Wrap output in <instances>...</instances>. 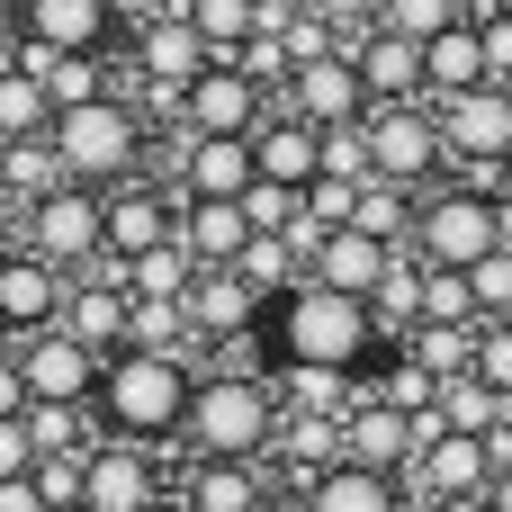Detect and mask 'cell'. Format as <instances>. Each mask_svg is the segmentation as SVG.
<instances>
[{
    "instance_id": "cell-1",
    "label": "cell",
    "mask_w": 512,
    "mask_h": 512,
    "mask_svg": "<svg viewBox=\"0 0 512 512\" xmlns=\"http://www.w3.org/2000/svg\"><path fill=\"white\" fill-rule=\"evenodd\" d=\"M378 315L324 279H297L270 315H261V369H342V378H369L378 360Z\"/></svg>"
},
{
    "instance_id": "cell-2",
    "label": "cell",
    "mask_w": 512,
    "mask_h": 512,
    "mask_svg": "<svg viewBox=\"0 0 512 512\" xmlns=\"http://www.w3.org/2000/svg\"><path fill=\"white\" fill-rule=\"evenodd\" d=\"M189 405H198V360H180V351H117L99 369L90 423H99V441L171 450V441H189Z\"/></svg>"
},
{
    "instance_id": "cell-3",
    "label": "cell",
    "mask_w": 512,
    "mask_h": 512,
    "mask_svg": "<svg viewBox=\"0 0 512 512\" xmlns=\"http://www.w3.org/2000/svg\"><path fill=\"white\" fill-rule=\"evenodd\" d=\"M54 162H63V180H81V189H126V180H144V162H153V108H144L135 90H108V99H90V108H63V117H54Z\"/></svg>"
},
{
    "instance_id": "cell-4",
    "label": "cell",
    "mask_w": 512,
    "mask_h": 512,
    "mask_svg": "<svg viewBox=\"0 0 512 512\" xmlns=\"http://www.w3.org/2000/svg\"><path fill=\"white\" fill-rule=\"evenodd\" d=\"M279 387H270V369L252 360V369H198V405H189V459H270L279 450Z\"/></svg>"
},
{
    "instance_id": "cell-5",
    "label": "cell",
    "mask_w": 512,
    "mask_h": 512,
    "mask_svg": "<svg viewBox=\"0 0 512 512\" xmlns=\"http://www.w3.org/2000/svg\"><path fill=\"white\" fill-rule=\"evenodd\" d=\"M18 252L54 261L63 279H90V270L108 261V189L63 180V189H45L36 207H18Z\"/></svg>"
},
{
    "instance_id": "cell-6",
    "label": "cell",
    "mask_w": 512,
    "mask_h": 512,
    "mask_svg": "<svg viewBox=\"0 0 512 512\" xmlns=\"http://www.w3.org/2000/svg\"><path fill=\"white\" fill-rule=\"evenodd\" d=\"M360 144H369V180H387V189H405V198H423V189L450 180L432 99H387V108H369V117H360Z\"/></svg>"
},
{
    "instance_id": "cell-7",
    "label": "cell",
    "mask_w": 512,
    "mask_h": 512,
    "mask_svg": "<svg viewBox=\"0 0 512 512\" xmlns=\"http://www.w3.org/2000/svg\"><path fill=\"white\" fill-rule=\"evenodd\" d=\"M405 252H414L423 270H477L486 252H504V234H495V198H486V189H468V180L423 189Z\"/></svg>"
},
{
    "instance_id": "cell-8",
    "label": "cell",
    "mask_w": 512,
    "mask_h": 512,
    "mask_svg": "<svg viewBox=\"0 0 512 512\" xmlns=\"http://www.w3.org/2000/svg\"><path fill=\"white\" fill-rule=\"evenodd\" d=\"M207 36L189 18H126V45H117V72H135L144 108H180V90L207 72Z\"/></svg>"
},
{
    "instance_id": "cell-9",
    "label": "cell",
    "mask_w": 512,
    "mask_h": 512,
    "mask_svg": "<svg viewBox=\"0 0 512 512\" xmlns=\"http://www.w3.org/2000/svg\"><path fill=\"white\" fill-rule=\"evenodd\" d=\"M432 117H441L450 171H512V90L504 81L459 90V99H432Z\"/></svg>"
},
{
    "instance_id": "cell-10",
    "label": "cell",
    "mask_w": 512,
    "mask_h": 512,
    "mask_svg": "<svg viewBox=\"0 0 512 512\" xmlns=\"http://www.w3.org/2000/svg\"><path fill=\"white\" fill-rule=\"evenodd\" d=\"M504 459H512V441H468V432H432V441H414L405 495H414V512H423V504H459V495H486Z\"/></svg>"
},
{
    "instance_id": "cell-11",
    "label": "cell",
    "mask_w": 512,
    "mask_h": 512,
    "mask_svg": "<svg viewBox=\"0 0 512 512\" xmlns=\"http://www.w3.org/2000/svg\"><path fill=\"white\" fill-rule=\"evenodd\" d=\"M270 108H279V99H270L243 63H207V72L180 90V108H171V117H180V135H261V126H270Z\"/></svg>"
},
{
    "instance_id": "cell-12",
    "label": "cell",
    "mask_w": 512,
    "mask_h": 512,
    "mask_svg": "<svg viewBox=\"0 0 512 512\" xmlns=\"http://www.w3.org/2000/svg\"><path fill=\"white\" fill-rule=\"evenodd\" d=\"M18 45H36V54H117L126 9L117 0H18Z\"/></svg>"
},
{
    "instance_id": "cell-13",
    "label": "cell",
    "mask_w": 512,
    "mask_h": 512,
    "mask_svg": "<svg viewBox=\"0 0 512 512\" xmlns=\"http://www.w3.org/2000/svg\"><path fill=\"white\" fill-rule=\"evenodd\" d=\"M171 495L162 486V459L135 450V441H90L81 450V512H153Z\"/></svg>"
},
{
    "instance_id": "cell-14",
    "label": "cell",
    "mask_w": 512,
    "mask_h": 512,
    "mask_svg": "<svg viewBox=\"0 0 512 512\" xmlns=\"http://www.w3.org/2000/svg\"><path fill=\"white\" fill-rule=\"evenodd\" d=\"M261 315H270V297H261L243 270H198V288H189V333H198V351H243V342H261Z\"/></svg>"
},
{
    "instance_id": "cell-15",
    "label": "cell",
    "mask_w": 512,
    "mask_h": 512,
    "mask_svg": "<svg viewBox=\"0 0 512 512\" xmlns=\"http://www.w3.org/2000/svg\"><path fill=\"white\" fill-rule=\"evenodd\" d=\"M99 351H81L63 324L54 333H36V342H18V378H27V405H90L99 396Z\"/></svg>"
},
{
    "instance_id": "cell-16",
    "label": "cell",
    "mask_w": 512,
    "mask_h": 512,
    "mask_svg": "<svg viewBox=\"0 0 512 512\" xmlns=\"http://www.w3.org/2000/svg\"><path fill=\"white\" fill-rule=\"evenodd\" d=\"M279 108H288V117H306L315 135H333V126H360V117H369V90H360L351 54H324V63H297V72H288Z\"/></svg>"
},
{
    "instance_id": "cell-17",
    "label": "cell",
    "mask_w": 512,
    "mask_h": 512,
    "mask_svg": "<svg viewBox=\"0 0 512 512\" xmlns=\"http://www.w3.org/2000/svg\"><path fill=\"white\" fill-rule=\"evenodd\" d=\"M162 243H180V198L153 189V180L108 189V270H126V261H144Z\"/></svg>"
},
{
    "instance_id": "cell-18",
    "label": "cell",
    "mask_w": 512,
    "mask_h": 512,
    "mask_svg": "<svg viewBox=\"0 0 512 512\" xmlns=\"http://www.w3.org/2000/svg\"><path fill=\"white\" fill-rule=\"evenodd\" d=\"M63 297H72V279H63L54 261H36V252H9V261H0V333H9V342L54 333V324H63Z\"/></svg>"
},
{
    "instance_id": "cell-19",
    "label": "cell",
    "mask_w": 512,
    "mask_h": 512,
    "mask_svg": "<svg viewBox=\"0 0 512 512\" xmlns=\"http://www.w3.org/2000/svg\"><path fill=\"white\" fill-rule=\"evenodd\" d=\"M396 252L405 243H387V234H369V225H342V234H324L315 243V270L306 279H324V288H342V297H378L387 288V270H396Z\"/></svg>"
},
{
    "instance_id": "cell-20",
    "label": "cell",
    "mask_w": 512,
    "mask_h": 512,
    "mask_svg": "<svg viewBox=\"0 0 512 512\" xmlns=\"http://www.w3.org/2000/svg\"><path fill=\"white\" fill-rule=\"evenodd\" d=\"M414 441H423V423L396 414V405H378V396H360V405L342 414V459H351V468L405 477V468H414Z\"/></svg>"
},
{
    "instance_id": "cell-21",
    "label": "cell",
    "mask_w": 512,
    "mask_h": 512,
    "mask_svg": "<svg viewBox=\"0 0 512 512\" xmlns=\"http://www.w3.org/2000/svg\"><path fill=\"white\" fill-rule=\"evenodd\" d=\"M252 171V135H180V180L171 198H243Z\"/></svg>"
},
{
    "instance_id": "cell-22",
    "label": "cell",
    "mask_w": 512,
    "mask_h": 512,
    "mask_svg": "<svg viewBox=\"0 0 512 512\" xmlns=\"http://www.w3.org/2000/svg\"><path fill=\"white\" fill-rule=\"evenodd\" d=\"M252 171H261L270 189H297V198H306V189L324 180V135H315L306 117H288V108H270V126L252 135Z\"/></svg>"
},
{
    "instance_id": "cell-23",
    "label": "cell",
    "mask_w": 512,
    "mask_h": 512,
    "mask_svg": "<svg viewBox=\"0 0 512 512\" xmlns=\"http://www.w3.org/2000/svg\"><path fill=\"white\" fill-rule=\"evenodd\" d=\"M126 315H135V306H126V288H117L108 261H99L90 279H72V297H63V333H72L81 351H99V360L126 351Z\"/></svg>"
},
{
    "instance_id": "cell-24",
    "label": "cell",
    "mask_w": 512,
    "mask_h": 512,
    "mask_svg": "<svg viewBox=\"0 0 512 512\" xmlns=\"http://www.w3.org/2000/svg\"><path fill=\"white\" fill-rule=\"evenodd\" d=\"M180 243H189V261H198V270H234V261H243V243H252L243 198H180Z\"/></svg>"
},
{
    "instance_id": "cell-25",
    "label": "cell",
    "mask_w": 512,
    "mask_h": 512,
    "mask_svg": "<svg viewBox=\"0 0 512 512\" xmlns=\"http://www.w3.org/2000/svg\"><path fill=\"white\" fill-rule=\"evenodd\" d=\"M297 512H414L405 477H378V468H324L315 486H297Z\"/></svg>"
},
{
    "instance_id": "cell-26",
    "label": "cell",
    "mask_w": 512,
    "mask_h": 512,
    "mask_svg": "<svg viewBox=\"0 0 512 512\" xmlns=\"http://www.w3.org/2000/svg\"><path fill=\"white\" fill-rule=\"evenodd\" d=\"M495 72H486V27L477 18H459V27H441L432 45H423V99H459V90H486Z\"/></svg>"
},
{
    "instance_id": "cell-27",
    "label": "cell",
    "mask_w": 512,
    "mask_h": 512,
    "mask_svg": "<svg viewBox=\"0 0 512 512\" xmlns=\"http://www.w3.org/2000/svg\"><path fill=\"white\" fill-rule=\"evenodd\" d=\"M351 72H360L369 108H387V99H423V45H405V36H387V27H369V36L351 45Z\"/></svg>"
},
{
    "instance_id": "cell-28",
    "label": "cell",
    "mask_w": 512,
    "mask_h": 512,
    "mask_svg": "<svg viewBox=\"0 0 512 512\" xmlns=\"http://www.w3.org/2000/svg\"><path fill=\"white\" fill-rule=\"evenodd\" d=\"M180 504L189 512H270V477L252 459H189Z\"/></svg>"
},
{
    "instance_id": "cell-29",
    "label": "cell",
    "mask_w": 512,
    "mask_h": 512,
    "mask_svg": "<svg viewBox=\"0 0 512 512\" xmlns=\"http://www.w3.org/2000/svg\"><path fill=\"white\" fill-rule=\"evenodd\" d=\"M117 288H126L135 306H189V288H198V261H189V243H162V252L126 261V270H117Z\"/></svg>"
},
{
    "instance_id": "cell-30",
    "label": "cell",
    "mask_w": 512,
    "mask_h": 512,
    "mask_svg": "<svg viewBox=\"0 0 512 512\" xmlns=\"http://www.w3.org/2000/svg\"><path fill=\"white\" fill-rule=\"evenodd\" d=\"M432 414H441V432H468V441H504V432H512V405L477 378V369H468V378H450Z\"/></svg>"
},
{
    "instance_id": "cell-31",
    "label": "cell",
    "mask_w": 512,
    "mask_h": 512,
    "mask_svg": "<svg viewBox=\"0 0 512 512\" xmlns=\"http://www.w3.org/2000/svg\"><path fill=\"white\" fill-rule=\"evenodd\" d=\"M396 351H405L423 378H441V387H450V378H468V369H477V324H414Z\"/></svg>"
},
{
    "instance_id": "cell-32",
    "label": "cell",
    "mask_w": 512,
    "mask_h": 512,
    "mask_svg": "<svg viewBox=\"0 0 512 512\" xmlns=\"http://www.w3.org/2000/svg\"><path fill=\"white\" fill-rule=\"evenodd\" d=\"M36 135H54V99H45V81L18 72V63H0V144H36Z\"/></svg>"
},
{
    "instance_id": "cell-33",
    "label": "cell",
    "mask_w": 512,
    "mask_h": 512,
    "mask_svg": "<svg viewBox=\"0 0 512 512\" xmlns=\"http://www.w3.org/2000/svg\"><path fill=\"white\" fill-rule=\"evenodd\" d=\"M45 189H63V162H54V135H36V144H9V162H0V207L18 216V207H36Z\"/></svg>"
},
{
    "instance_id": "cell-34",
    "label": "cell",
    "mask_w": 512,
    "mask_h": 512,
    "mask_svg": "<svg viewBox=\"0 0 512 512\" xmlns=\"http://www.w3.org/2000/svg\"><path fill=\"white\" fill-rule=\"evenodd\" d=\"M189 27H198L207 54L225 63V54H243V45L261 36V0H189Z\"/></svg>"
},
{
    "instance_id": "cell-35",
    "label": "cell",
    "mask_w": 512,
    "mask_h": 512,
    "mask_svg": "<svg viewBox=\"0 0 512 512\" xmlns=\"http://www.w3.org/2000/svg\"><path fill=\"white\" fill-rule=\"evenodd\" d=\"M234 270H243V279H252V288H261L270 306H279V297H288V288L306 279V261H297V243H288V234H252Z\"/></svg>"
},
{
    "instance_id": "cell-36",
    "label": "cell",
    "mask_w": 512,
    "mask_h": 512,
    "mask_svg": "<svg viewBox=\"0 0 512 512\" xmlns=\"http://www.w3.org/2000/svg\"><path fill=\"white\" fill-rule=\"evenodd\" d=\"M459 18H477V0H378V27L405 36V45H432V36L459 27Z\"/></svg>"
},
{
    "instance_id": "cell-37",
    "label": "cell",
    "mask_w": 512,
    "mask_h": 512,
    "mask_svg": "<svg viewBox=\"0 0 512 512\" xmlns=\"http://www.w3.org/2000/svg\"><path fill=\"white\" fill-rule=\"evenodd\" d=\"M27 441H36V459H81L90 450V405H27Z\"/></svg>"
},
{
    "instance_id": "cell-38",
    "label": "cell",
    "mask_w": 512,
    "mask_h": 512,
    "mask_svg": "<svg viewBox=\"0 0 512 512\" xmlns=\"http://www.w3.org/2000/svg\"><path fill=\"white\" fill-rule=\"evenodd\" d=\"M423 324H486L468 270H423Z\"/></svg>"
},
{
    "instance_id": "cell-39",
    "label": "cell",
    "mask_w": 512,
    "mask_h": 512,
    "mask_svg": "<svg viewBox=\"0 0 512 512\" xmlns=\"http://www.w3.org/2000/svg\"><path fill=\"white\" fill-rule=\"evenodd\" d=\"M468 288H477V315L504 324V315H512V252H486V261L468 270Z\"/></svg>"
},
{
    "instance_id": "cell-40",
    "label": "cell",
    "mask_w": 512,
    "mask_h": 512,
    "mask_svg": "<svg viewBox=\"0 0 512 512\" xmlns=\"http://www.w3.org/2000/svg\"><path fill=\"white\" fill-rule=\"evenodd\" d=\"M477 378L512 405V315H504V324H477Z\"/></svg>"
},
{
    "instance_id": "cell-41",
    "label": "cell",
    "mask_w": 512,
    "mask_h": 512,
    "mask_svg": "<svg viewBox=\"0 0 512 512\" xmlns=\"http://www.w3.org/2000/svg\"><path fill=\"white\" fill-rule=\"evenodd\" d=\"M324 180L369 189V144H360V126H333V135H324Z\"/></svg>"
},
{
    "instance_id": "cell-42",
    "label": "cell",
    "mask_w": 512,
    "mask_h": 512,
    "mask_svg": "<svg viewBox=\"0 0 512 512\" xmlns=\"http://www.w3.org/2000/svg\"><path fill=\"white\" fill-rule=\"evenodd\" d=\"M306 9H315V18H324V27L342 36V54H351V45H360V36L378 27V0H306Z\"/></svg>"
},
{
    "instance_id": "cell-43",
    "label": "cell",
    "mask_w": 512,
    "mask_h": 512,
    "mask_svg": "<svg viewBox=\"0 0 512 512\" xmlns=\"http://www.w3.org/2000/svg\"><path fill=\"white\" fill-rule=\"evenodd\" d=\"M9 477H36V441H27V423H0V486Z\"/></svg>"
},
{
    "instance_id": "cell-44",
    "label": "cell",
    "mask_w": 512,
    "mask_h": 512,
    "mask_svg": "<svg viewBox=\"0 0 512 512\" xmlns=\"http://www.w3.org/2000/svg\"><path fill=\"white\" fill-rule=\"evenodd\" d=\"M477 27H486V72L512 81V18H477Z\"/></svg>"
},
{
    "instance_id": "cell-45",
    "label": "cell",
    "mask_w": 512,
    "mask_h": 512,
    "mask_svg": "<svg viewBox=\"0 0 512 512\" xmlns=\"http://www.w3.org/2000/svg\"><path fill=\"white\" fill-rule=\"evenodd\" d=\"M0 423H27V378H18V351L0 360Z\"/></svg>"
},
{
    "instance_id": "cell-46",
    "label": "cell",
    "mask_w": 512,
    "mask_h": 512,
    "mask_svg": "<svg viewBox=\"0 0 512 512\" xmlns=\"http://www.w3.org/2000/svg\"><path fill=\"white\" fill-rule=\"evenodd\" d=\"M126 18H189V0H117Z\"/></svg>"
},
{
    "instance_id": "cell-47",
    "label": "cell",
    "mask_w": 512,
    "mask_h": 512,
    "mask_svg": "<svg viewBox=\"0 0 512 512\" xmlns=\"http://www.w3.org/2000/svg\"><path fill=\"white\" fill-rule=\"evenodd\" d=\"M18 54V0H0V63Z\"/></svg>"
},
{
    "instance_id": "cell-48",
    "label": "cell",
    "mask_w": 512,
    "mask_h": 512,
    "mask_svg": "<svg viewBox=\"0 0 512 512\" xmlns=\"http://www.w3.org/2000/svg\"><path fill=\"white\" fill-rule=\"evenodd\" d=\"M486 504H495V512H512V459L495 468V486H486Z\"/></svg>"
},
{
    "instance_id": "cell-49",
    "label": "cell",
    "mask_w": 512,
    "mask_h": 512,
    "mask_svg": "<svg viewBox=\"0 0 512 512\" xmlns=\"http://www.w3.org/2000/svg\"><path fill=\"white\" fill-rule=\"evenodd\" d=\"M495 234H504V252H512V189L495 198Z\"/></svg>"
},
{
    "instance_id": "cell-50",
    "label": "cell",
    "mask_w": 512,
    "mask_h": 512,
    "mask_svg": "<svg viewBox=\"0 0 512 512\" xmlns=\"http://www.w3.org/2000/svg\"><path fill=\"white\" fill-rule=\"evenodd\" d=\"M9 252H18V216L0 207V261H9Z\"/></svg>"
},
{
    "instance_id": "cell-51",
    "label": "cell",
    "mask_w": 512,
    "mask_h": 512,
    "mask_svg": "<svg viewBox=\"0 0 512 512\" xmlns=\"http://www.w3.org/2000/svg\"><path fill=\"white\" fill-rule=\"evenodd\" d=\"M477 18H512V0H477Z\"/></svg>"
},
{
    "instance_id": "cell-52",
    "label": "cell",
    "mask_w": 512,
    "mask_h": 512,
    "mask_svg": "<svg viewBox=\"0 0 512 512\" xmlns=\"http://www.w3.org/2000/svg\"><path fill=\"white\" fill-rule=\"evenodd\" d=\"M153 512H189V504H180V495H162V504H153Z\"/></svg>"
},
{
    "instance_id": "cell-53",
    "label": "cell",
    "mask_w": 512,
    "mask_h": 512,
    "mask_svg": "<svg viewBox=\"0 0 512 512\" xmlns=\"http://www.w3.org/2000/svg\"><path fill=\"white\" fill-rule=\"evenodd\" d=\"M9 351H18V342H9V333H0V360H9Z\"/></svg>"
},
{
    "instance_id": "cell-54",
    "label": "cell",
    "mask_w": 512,
    "mask_h": 512,
    "mask_svg": "<svg viewBox=\"0 0 512 512\" xmlns=\"http://www.w3.org/2000/svg\"><path fill=\"white\" fill-rule=\"evenodd\" d=\"M261 9H288V0H261Z\"/></svg>"
},
{
    "instance_id": "cell-55",
    "label": "cell",
    "mask_w": 512,
    "mask_h": 512,
    "mask_svg": "<svg viewBox=\"0 0 512 512\" xmlns=\"http://www.w3.org/2000/svg\"><path fill=\"white\" fill-rule=\"evenodd\" d=\"M0 162H9V144H0Z\"/></svg>"
},
{
    "instance_id": "cell-56",
    "label": "cell",
    "mask_w": 512,
    "mask_h": 512,
    "mask_svg": "<svg viewBox=\"0 0 512 512\" xmlns=\"http://www.w3.org/2000/svg\"><path fill=\"white\" fill-rule=\"evenodd\" d=\"M504 441H512V432H504Z\"/></svg>"
}]
</instances>
